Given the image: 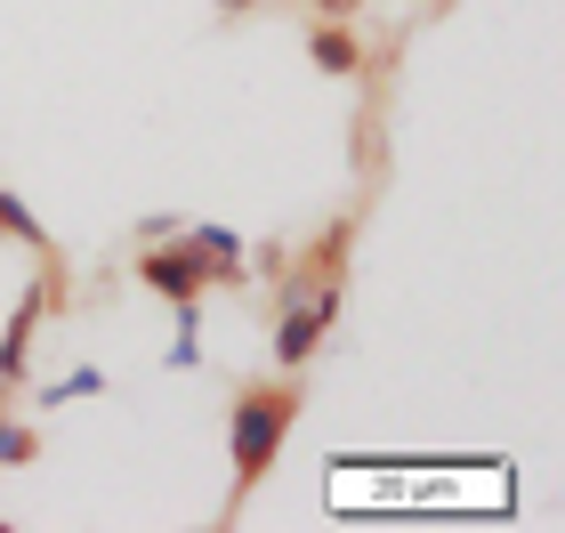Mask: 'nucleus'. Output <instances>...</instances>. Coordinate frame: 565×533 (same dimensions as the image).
Returning a JSON list of instances; mask_svg holds the SVG:
<instances>
[{"label":"nucleus","instance_id":"f257e3e1","mask_svg":"<svg viewBox=\"0 0 565 533\" xmlns=\"http://www.w3.org/2000/svg\"><path fill=\"white\" fill-rule=\"evenodd\" d=\"M307 413V380L282 372V380H250V388L226 396V510L218 525H235L250 510V493L275 477L282 445H291V428Z\"/></svg>","mask_w":565,"mask_h":533},{"label":"nucleus","instance_id":"f03ea898","mask_svg":"<svg viewBox=\"0 0 565 533\" xmlns=\"http://www.w3.org/2000/svg\"><path fill=\"white\" fill-rule=\"evenodd\" d=\"M49 316H65V259L57 250H41V275H33V291L17 299V316L0 323V396H17L24 388V364H33V340H41V323Z\"/></svg>","mask_w":565,"mask_h":533},{"label":"nucleus","instance_id":"7ed1b4c3","mask_svg":"<svg viewBox=\"0 0 565 533\" xmlns=\"http://www.w3.org/2000/svg\"><path fill=\"white\" fill-rule=\"evenodd\" d=\"M340 308H348V284H331V291H316V299H282V308H275V332H267L275 372H307V364H316L323 340H331V323H340Z\"/></svg>","mask_w":565,"mask_h":533},{"label":"nucleus","instance_id":"20e7f679","mask_svg":"<svg viewBox=\"0 0 565 533\" xmlns=\"http://www.w3.org/2000/svg\"><path fill=\"white\" fill-rule=\"evenodd\" d=\"M138 284L162 299V308H194V299H211L218 284H211V259H202V250L186 243V226H178V235H162V243H138Z\"/></svg>","mask_w":565,"mask_h":533},{"label":"nucleus","instance_id":"39448f33","mask_svg":"<svg viewBox=\"0 0 565 533\" xmlns=\"http://www.w3.org/2000/svg\"><path fill=\"white\" fill-rule=\"evenodd\" d=\"M307 65H316L323 82H364L372 49H364V33H355L348 17H307Z\"/></svg>","mask_w":565,"mask_h":533},{"label":"nucleus","instance_id":"423d86ee","mask_svg":"<svg viewBox=\"0 0 565 533\" xmlns=\"http://www.w3.org/2000/svg\"><path fill=\"white\" fill-rule=\"evenodd\" d=\"M186 243L211 259V284L218 291H243L250 284V243L235 235V226H218V218H186Z\"/></svg>","mask_w":565,"mask_h":533},{"label":"nucleus","instance_id":"0eeeda50","mask_svg":"<svg viewBox=\"0 0 565 533\" xmlns=\"http://www.w3.org/2000/svg\"><path fill=\"white\" fill-rule=\"evenodd\" d=\"M0 243H17V250H33V259H41V250H57V243H49V226L33 218V202H24L17 186H0Z\"/></svg>","mask_w":565,"mask_h":533},{"label":"nucleus","instance_id":"6e6552de","mask_svg":"<svg viewBox=\"0 0 565 533\" xmlns=\"http://www.w3.org/2000/svg\"><path fill=\"white\" fill-rule=\"evenodd\" d=\"M170 316H178V332L162 348V372H194L202 364V299H194V308H170Z\"/></svg>","mask_w":565,"mask_h":533},{"label":"nucleus","instance_id":"1a4fd4ad","mask_svg":"<svg viewBox=\"0 0 565 533\" xmlns=\"http://www.w3.org/2000/svg\"><path fill=\"white\" fill-rule=\"evenodd\" d=\"M89 396H106V372H97V364H73L65 380H41V413H57V404H89Z\"/></svg>","mask_w":565,"mask_h":533},{"label":"nucleus","instance_id":"9d476101","mask_svg":"<svg viewBox=\"0 0 565 533\" xmlns=\"http://www.w3.org/2000/svg\"><path fill=\"white\" fill-rule=\"evenodd\" d=\"M41 461V428L33 420H0V469H33Z\"/></svg>","mask_w":565,"mask_h":533},{"label":"nucleus","instance_id":"9b49d317","mask_svg":"<svg viewBox=\"0 0 565 533\" xmlns=\"http://www.w3.org/2000/svg\"><path fill=\"white\" fill-rule=\"evenodd\" d=\"M282 267H291V243H259V250H250V275H267V284Z\"/></svg>","mask_w":565,"mask_h":533},{"label":"nucleus","instance_id":"f8f14e48","mask_svg":"<svg viewBox=\"0 0 565 533\" xmlns=\"http://www.w3.org/2000/svg\"><path fill=\"white\" fill-rule=\"evenodd\" d=\"M178 226H186L178 211H146V218H138V243H162V235H178Z\"/></svg>","mask_w":565,"mask_h":533},{"label":"nucleus","instance_id":"ddd939ff","mask_svg":"<svg viewBox=\"0 0 565 533\" xmlns=\"http://www.w3.org/2000/svg\"><path fill=\"white\" fill-rule=\"evenodd\" d=\"M307 9H316V17H355L364 0H307Z\"/></svg>","mask_w":565,"mask_h":533},{"label":"nucleus","instance_id":"4468645a","mask_svg":"<svg viewBox=\"0 0 565 533\" xmlns=\"http://www.w3.org/2000/svg\"><path fill=\"white\" fill-rule=\"evenodd\" d=\"M250 9H259V0H218V17H250Z\"/></svg>","mask_w":565,"mask_h":533}]
</instances>
